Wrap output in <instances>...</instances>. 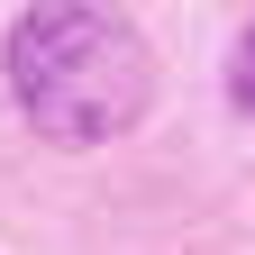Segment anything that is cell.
Segmentation results:
<instances>
[{
	"label": "cell",
	"mask_w": 255,
	"mask_h": 255,
	"mask_svg": "<svg viewBox=\"0 0 255 255\" xmlns=\"http://www.w3.org/2000/svg\"><path fill=\"white\" fill-rule=\"evenodd\" d=\"M0 55H9V91L27 128L55 146H110L155 101L146 37L128 18H110L101 0H27Z\"/></svg>",
	"instance_id": "obj_1"
},
{
	"label": "cell",
	"mask_w": 255,
	"mask_h": 255,
	"mask_svg": "<svg viewBox=\"0 0 255 255\" xmlns=\"http://www.w3.org/2000/svg\"><path fill=\"white\" fill-rule=\"evenodd\" d=\"M237 110H255V27H246V46H237Z\"/></svg>",
	"instance_id": "obj_2"
}]
</instances>
